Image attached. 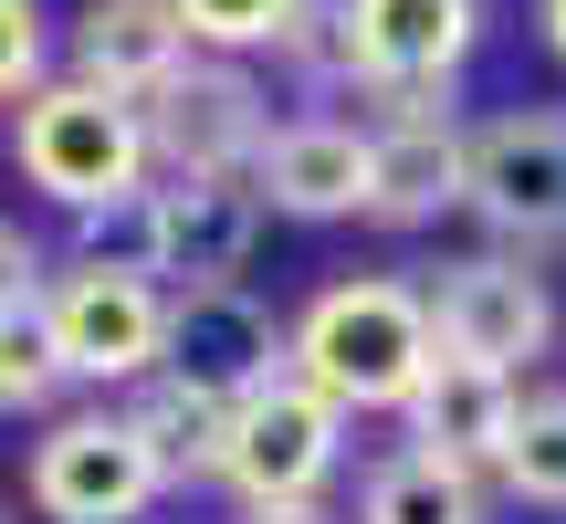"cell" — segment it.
<instances>
[{
    "mask_svg": "<svg viewBox=\"0 0 566 524\" xmlns=\"http://www.w3.org/2000/svg\"><path fill=\"white\" fill-rule=\"evenodd\" d=\"M430 357H441L430 304H420V283H399V273H336L283 325V367H294L325 409H346V420H399L409 388L430 378Z\"/></svg>",
    "mask_w": 566,
    "mask_h": 524,
    "instance_id": "cell-1",
    "label": "cell"
},
{
    "mask_svg": "<svg viewBox=\"0 0 566 524\" xmlns=\"http://www.w3.org/2000/svg\"><path fill=\"white\" fill-rule=\"evenodd\" d=\"M11 168H21L53 210L95 221V210H116V200H137V189H147L137 105L95 95V84H74V74H42L32 95L11 105Z\"/></svg>",
    "mask_w": 566,
    "mask_h": 524,
    "instance_id": "cell-2",
    "label": "cell"
},
{
    "mask_svg": "<svg viewBox=\"0 0 566 524\" xmlns=\"http://www.w3.org/2000/svg\"><path fill=\"white\" fill-rule=\"evenodd\" d=\"M462 210L514 262L566 252V105H504L462 126Z\"/></svg>",
    "mask_w": 566,
    "mask_h": 524,
    "instance_id": "cell-3",
    "label": "cell"
},
{
    "mask_svg": "<svg viewBox=\"0 0 566 524\" xmlns=\"http://www.w3.org/2000/svg\"><path fill=\"white\" fill-rule=\"evenodd\" d=\"M21 504L42 524H137L147 504H168V472L137 441V420L95 399V409H53L42 420L32 462H21Z\"/></svg>",
    "mask_w": 566,
    "mask_h": 524,
    "instance_id": "cell-4",
    "label": "cell"
},
{
    "mask_svg": "<svg viewBox=\"0 0 566 524\" xmlns=\"http://www.w3.org/2000/svg\"><path fill=\"white\" fill-rule=\"evenodd\" d=\"M137 137H147V179H252L273 137V105L252 84V63H210L189 53L158 95L137 105Z\"/></svg>",
    "mask_w": 566,
    "mask_h": 524,
    "instance_id": "cell-5",
    "label": "cell"
},
{
    "mask_svg": "<svg viewBox=\"0 0 566 524\" xmlns=\"http://www.w3.org/2000/svg\"><path fill=\"white\" fill-rule=\"evenodd\" d=\"M42 336H53L74 388H137L158 378L168 346V294L147 273H105V262H53L42 283Z\"/></svg>",
    "mask_w": 566,
    "mask_h": 524,
    "instance_id": "cell-6",
    "label": "cell"
},
{
    "mask_svg": "<svg viewBox=\"0 0 566 524\" xmlns=\"http://www.w3.org/2000/svg\"><path fill=\"white\" fill-rule=\"evenodd\" d=\"M420 304H430L441 357H472V367H493V378H525V367L556 346V294H546V273L514 262V252L441 262V273L420 283Z\"/></svg>",
    "mask_w": 566,
    "mask_h": 524,
    "instance_id": "cell-7",
    "label": "cell"
},
{
    "mask_svg": "<svg viewBox=\"0 0 566 524\" xmlns=\"http://www.w3.org/2000/svg\"><path fill=\"white\" fill-rule=\"evenodd\" d=\"M336 462H346V409H325L304 378H273V388H252V399L231 409L210 483L242 493V514L252 504H325Z\"/></svg>",
    "mask_w": 566,
    "mask_h": 524,
    "instance_id": "cell-8",
    "label": "cell"
},
{
    "mask_svg": "<svg viewBox=\"0 0 566 524\" xmlns=\"http://www.w3.org/2000/svg\"><path fill=\"white\" fill-rule=\"evenodd\" d=\"M137 221H147V283L158 294H221L252 273V242H263L252 179H147Z\"/></svg>",
    "mask_w": 566,
    "mask_h": 524,
    "instance_id": "cell-9",
    "label": "cell"
},
{
    "mask_svg": "<svg viewBox=\"0 0 566 524\" xmlns=\"http://www.w3.org/2000/svg\"><path fill=\"white\" fill-rule=\"evenodd\" d=\"M158 378H179L189 399H210V409H242L252 388L294 378V367H283V315L252 294V283H221V294H168Z\"/></svg>",
    "mask_w": 566,
    "mask_h": 524,
    "instance_id": "cell-10",
    "label": "cell"
},
{
    "mask_svg": "<svg viewBox=\"0 0 566 524\" xmlns=\"http://www.w3.org/2000/svg\"><path fill=\"white\" fill-rule=\"evenodd\" d=\"M367 116V221L378 231H430L462 210V126L441 95H357Z\"/></svg>",
    "mask_w": 566,
    "mask_h": 524,
    "instance_id": "cell-11",
    "label": "cell"
},
{
    "mask_svg": "<svg viewBox=\"0 0 566 524\" xmlns=\"http://www.w3.org/2000/svg\"><path fill=\"white\" fill-rule=\"evenodd\" d=\"M367 95H451L483 42V0H346Z\"/></svg>",
    "mask_w": 566,
    "mask_h": 524,
    "instance_id": "cell-12",
    "label": "cell"
},
{
    "mask_svg": "<svg viewBox=\"0 0 566 524\" xmlns=\"http://www.w3.org/2000/svg\"><path fill=\"white\" fill-rule=\"evenodd\" d=\"M263 221H367V126L357 116H283L252 158Z\"/></svg>",
    "mask_w": 566,
    "mask_h": 524,
    "instance_id": "cell-13",
    "label": "cell"
},
{
    "mask_svg": "<svg viewBox=\"0 0 566 524\" xmlns=\"http://www.w3.org/2000/svg\"><path fill=\"white\" fill-rule=\"evenodd\" d=\"M514 399L525 388L514 378H493V367H472V357H430V378L409 388V451H430V462H451V472H493L504 462V430H514Z\"/></svg>",
    "mask_w": 566,
    "mask_h": 524,
    "instance_id": "cell-14",
    "label": "cell"
},
{
    "mask_svg": "<svg viewBox=\"0 0 566 524\" xmlns=\"http://www.w3.org/2000/svg\"><path fill=\"white\" fill-rule=\"evenodd\" d=\"M179 63H189V32H179L168 0H84L74 11V63H63V74L95 84V95L147 105Z\"/></svg>",
    "mask_w": 566,
    "mask_h": 524,
    "instance_id": "cell-15",
    "label": "cell"
},
{
    "mask_svg": "<svg viewBox=\"0 0 566 524\" xmlns=\"http://www.w3.org/2000/svg\"><path fill=\"white\" fill-rule=\"evenodd\" d=\"M357 524H493L483 472H451L430 451H388L357 483Z\"/></svg>",
    "mask_w": 566,
    "mask_h": 524,
    "instance_id": "cell-16",
    "label": "cell"
},
{
    "mask_svg": "<svg viewBox=\"0 0 566 524\" xmlns=\"http://www.w3.org/2000/svg\"><path fill=\"white\" fill-rule=\"evenodd\" d=\"M116 409H126V420H137V441L158 451L168 493H179V483H200V472H221V430H231V409L189 399L179 378H137V388H126Z\"/></svg>",
    "mask_w": 566,
    "mask_h": 524,
    "instance_id": "cell-17",
    "label": "cell"
},
{
    "mask_svg": "<svg viewBox=\"0 0 566 524\" xmlns=\"http://www.w3.org/2000/svg\"><path fill=\"white\" fill-rule=\"evenodd\" d=\"M493 483L525 493V504H566V388H525V399H514Z\"/></svg>",
    "mask_w": 566,
    "mask_h": 524,
    "instance_id": "cell-18",
    "label": "cell"
},
{
    "mask_svg": "<svg viewBox=\"0 0 566 524\" xmlns=\"http://www.w3.org/2000/svg\"><path fill=\"white\" fill-rule=\"evenodd\" d=\"M273 53L294 63L304 95H367V74H357V32H346V0H304V11L283 21Z\"/></svg>",
    "mask_w": 566,
    "mask_h": 524,
    "instance_id": "cell-19",
    "label": "cell"
},
{
    "mask_svg": "<svg viewBox=\"0 0 566 524\" xmlns=\"http://www.w3.org/2000/svg\"><path fill=\"white\" fill-rule=\"evenodd\" d=\"M168 11H179L189 53H210V63H252V53H273V42H283V21H294L304 0H168Z\"/></svg>",
    "mask_w": 566,
    "mask_h": 524,
    "instance_id": "cell-20",
    "label": "cell"
},
{
    "mask_svg": "<svg viewBox=\"0 0 566 524\" xmlns=\"http://www.w3.org/2000/svg\"><path fill=\"white\" fill-rule=\"evenodd\" d=\"M63 357H53V336H42V315H21V325H0V420H53V399H63Z\"/></svg>",
    "mask_w": 566,
    "mask_h": 524,
    "instance_id": "cell-21",
    "label": "cell"
},
{
    "mask_svg": "<svg viewBox=\"0 0 566 524\" xmlns=\"http://www.w3.org/2000/svg\"><path fill=\"white\" fill-rule=\"evenodd\" d=\"M53 63V32H42V0H0V105H21Z\"/></svg>",
    "mask_w": 566,
    "mask_h": 524,
    "instance_id": "cell-22",
    "label": "cell"
},
{
    "mask_svg": "<svg viewBox=\"0 0 566 524\" xmlns=\"http://www.w3.org/2000/svg\"><path fill=\"white\" fill-rule=\"evenodd\" d=\"M42 283H53V262H42V242L21 221H0V325L42 315Z\"/></svg>",
    "mask_w": 566,
    "mask_h": 524,
    "instance_id": "cell-23",
    "label": "cell"
},
{
    "mask_svg": "<svg viewBox=\"0 0 566 524\" xmlns=\"http://www.w3.org/2000/svg\"><path fill=\"white\" fill-rule=\"evenodd\" d=\"M242 524H336V514H325V504H252Z\"/></svg>",
    "mask_w": 566,
    "mask_h": 524,
    "instance_id": "cell-24",
    "label": "cell"
},
{
    "mask_svg": "<svg viewBox=\"0 0 566 524\" xmlns=\"http://www.w3.org/2000/svg\"><path fill=\"white\" fill-rule=\"evenodd\" d=\"M535 21H546V53L566 63V0H535Z\"/></svg>",
    "mask_w": 566,
    "mask_h": 524,
    "instance_id": "cell-25",
    "label": "cell"
},
{
    "mask_svg": "<svg viewBox=\"0 0 566 524\" xmlns=\"http://www.w3.org/2000/svg\"><path fill=\"white\" fill-rule=\"evenodd\" d=\"M0 524H21V504H11V493H0Z\"/></svg>",
    "mask_w": 566,
    "mask_h": 524,
    "instance_id": "cell-26",
    "label": "cell"
}]
</instances>
